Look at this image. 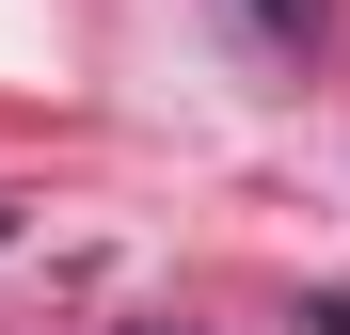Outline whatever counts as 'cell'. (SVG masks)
<instances>
[{
  "label": "cell",
  "instance_id": "cell-2",
  "mask_svg": "<svg viewBox=\"0 0 350 335\" xmlns=\"http://www.w3.org/2000/svg\"><path fill=\"white\" fill-rule=\"evenodd\" d=\"M319 335H350V303H319Z\"/></svg>",
  "mask_w": 350,
  "mask_h": 335
},
{
  "label": "cell",
  "instance_id": "cell-3",
  "mask_svg": "<svg viewBox=\"0 0 350 335\" xmlns=\"http://www.w3.org/2000/svg\"><path fill=\"white\" fill-rule=\"evenodd\" d=\"M0 240H16V192H0Z\"/></svg>",
  "mask_w": 350,
  "mask_h": 335
},
{
  "label": "cell",
  "instance_id": "cell-1",
  "mask_svg": "<svg viewBox=\"0 0 350 335\" xmlns=\"http://www.w3.org/2000/svg\"><path fill=\"white\" fill-rule=\"evenodd\" d=\"M239 16H255L271 48H319V16H334V0H239Z\"/></svg>",
  "mask_w": 350,
  "mask_h": 335
}]
</instances>
